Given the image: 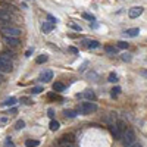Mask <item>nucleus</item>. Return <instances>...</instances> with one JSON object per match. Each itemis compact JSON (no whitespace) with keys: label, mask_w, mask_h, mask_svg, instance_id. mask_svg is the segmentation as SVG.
Here are the masks:
<instances>
[{"label":"nucleus","mask_w":147,"mask_h":147,"mask_svg":"<svg viewBox=\"0 0 147 147\" xmlns=\"http://www.w3.org/2000/svg\"><path fill=\"white\" fill-rule=\"evenodd\" d=\"M122 143H124V147H129L131 144L136 143V134H134L132 129H128L124 132V136H122Z\"/></svg>","instance_id":"nucleus-2"},{"label":"nucleus","mask_w":147,"mask_h":147,"mask_svg":"<svg viewBox=\"0 0 147 147\" xmlns=\"http://www.w3.org/2000/svg\"><path fill=\"white\" fill-rule=\"evenodd\" d=\"M13 105H16V99H15V97H9V99H6L3 102V106H6V107H10Z\"/></svg>","instance_id":"nucleus-16"},{"label":"nucleus","mask_w":147,"mask_h":147,"mask_svg":"<svg viewBox=\"0 0 147 147\" xmlns=\"http://www.w3.org/2000/svg\"><path fill=\"white\" fill-rule=\"evenodd\" d=\"M53 90L57 91V93H62V91H65V85L62 82H55L53 84Z\"/></svg>","instance_id":"nucleus-15"},{"label":"nucleus","mask_w":147,"mask_h":147,"mask_svg":"<svg viewBox=\"0 0 147 147\" xmlns=\"http://www.w3.org/2000/svg\"><path fill=\"white\" fill-rule=\"evenodd\" d=\"M97 110V105L93 103V102H87V103H82L80 107H78V113L81 115H90L93 112Z\"/></svg>","instance_id":"nucleus-1"},{"label":"nucleus","mask_w":147,"mask_h":147,"mask_svg":"<svg viewBox=\"0 0 147 147\" xmlns=\"http://www.w3.org/2000/svg\"><path fill=\"white\" fill-rule=\"evenodd\" d=\"M47 113H49V116H50V118H53V116H55V110H53V109L50 107V109L47 110Z\"/></svg>","instance_id":"nucleus-33"},{"label":"nucleus","mask_w":147,"mask_h":147,"mask_svg":"<svg viewBox=\"0 0 147 147\" xmlns=\"http://www.w3.org/2000/svg\"><path fill=\"white\" fill-rule=\"evenodd\" d=\"M49 97H52V99H59V96H56V94H49Z\"/></svg>","instance_id":"nucleus-37"},{"label":"nucleus","mask_w":147,"mask_h":147,"mask_svg":"<svg viewBox=\"0 0 147 147\" xmlns=\"http://www.w3.org/2000/svg\"><path fill=\"white\" fill-rule=\"evenodd\" d=\"M24 127H25V122H24V121H18V122H16V127H15V128H16V129H22Z\"/></svg>","instance_id":"nucleus-28"},{"label":"nucleus","mask_w":147,"mask_h":147,"mask_svg":"<svg viewBox=\"0 0 147 147\" xmlns=\"http://www.w3.org/2000/svg\"><path fill=\"white\" fill-rule=\"evenodd\" d=\"M116 44H118L119 49H128V43L127 41H118Z\"/></svg>","instance_id":"nucleus-27"},{"label":"nucleus","mask_w":147,"mask_h":147,"mask_svg":"<svg viewBox=\"0 0 147 147\" xmlns=\"http://www.w3.org/2000/svg\"><path fill=\"white\" fill-rule=\"evenodd\" d=\"M2 32L7 37H19L21 35V30L16 28V27H12V25H6V27H2Z\"/></svg>","instance_id":"nucleus-3"},{"label":"nucleus","mask_w":147,"mask_h":147,"mask_svg":"<svg viewBox=\"0 0 147 147\" xmlns=\"http://www.w3.org/2000/svg\"><path fill=\"white\" fill-rule=\"evenodd\" d=\"M107 81H110V82H118V75L115 72H110L109 74V80Z\"/></svg>","instance_id":"nucleus-22"},{"label":"nucleus","mask_w":147,"mask_h":147,"mask_svg":"<svg viewBox=\"0 0 147 147\" xmlns=\"http://www.w3.org/2000/svg\"><path fill=\"white\" fill-rule=\"evenodd\" d=\"M105 52L109 53V55H116L118 53V47H113V46H106L105 47Z\"/></svg>","instance_id":"nucleus-17"},{"label":"nucleus","mask_w":147,"mask_h":147,"mask_svg":"<svg viewBox=\"0 0 147 147\" xmlns=\"http://www.w3.org/2000/svg\"><path fill=\"white\" fill-rule=\"evenodd\" d=\"M5 147H15V144L12 143V140H10L9 137H7V138H6V141H5Z\"/></svg>","instance_id":"nucleus-30"},{"label":"nucleus","mask_w":147,"mask_h":147,"mask_svg":"<svg viewBox=\"0 0 147 147\" xmlns=\"http://www.w3.org/2000/svg\"><path fill=\"white\" fill-rule=\"evenodd\" d=\"M63 113H65L66 118H75L78 115V110H65Z\"/></svg>","instance_id":"nucleus-18"},{"label":"nucleus","mask_w":147,"mask_h":147,"mask_svg":"<svg viewBox=\"0 0 147 147\" xmlns=\"http://www.w3.org/2000/svg\"><path fill=\"white\" fill-rule=\"evenodd\" d=\"M10 19H12V18H10V15H9V12L0 9V22H6V24H9Z\"/></svg>","instance_id":"nucleus-11"},{"label":"nucleus","mask_w":147,"mask_h":147,"mask_svg":"<svg viewBox=\"0 0 147 147\" xmlns=\"http://www.w3.org/2000/svg\"><path fill=\"white\" fill-rule=\"evenodd\" d=\"M81 43H82L84 47H88V49H97L100 46V43L97 40H82Z\"/></svg>","instance_id":"nucleus-7"},{"label":"nucleus","mask_w":147,"mask_h":147,"mask_svg":"<svg viewBox=\"0 0 147 147\" xmlns=\"http://www.w3.org/2000/svg\"><path fill=\"white\" fill-rule=\"evenodd\" d=\"M72 141H74V136L72 134H66V136H63L62 138H60V144L62 146H65V144H72Z\"/></svg>","instance_id":"nucleus-13"},{"label":"nucleus","mask_w":147,"mask_h":147,"mask_svg":"<svg viewBox=\"0 0 147 147\" xmlns=\"http://www.w3.org/2000/svg\"><path fill=\"white\" fill-rule=\"evenodd\" d=\"M47 19H49V22H50V24H56L57 22V18H55L52 15H47Z\"/></svg>","instance_id":"nucleus-31"},{"label":"nucleus","mask_w":147,"mask_h":147,"mask_svg":"<svg viewBox=\"0 0 147 147\" xmlns=\"http://www.w3.org/2000/svg\"><path fill=\"white\" fill-rule=\"evenodd\" d=\"M5 43L10 47H16L19 44V40H18V37H7L5 35Z\"/></svg>","instance_id":"nucleus-9"},{"label":"nucleus","mask_w":147,"mask_h":147,"mask_svg":"<svg viewBox=\"0 0 147 147\" xmlns=\"http://www.w3.org/2000/svg\"><path fill=\"white\" fill-rule=\"evenodd\" d=\"M40 144V141L38 140H27V143H25V146L27 147H37Z\"/></svg>","instance_id":"nucleus-19"},{"label":"nucleus","mask_w":147,"mask_h":147,"mask_svg":"<svg viewBox=\"0 0 147 147\" xmlns=\"http://www.w3.org/2000/svg\"><path fill=\"white\" fill-rule=\"evenodd\" d=\"M110 132H112V136H113V138L115 140H122V136H124V134L121 132V129L113 124L112 127H110Z\"/></svg>","instance_id":"nucleus-8"},{"label":"nucleus","mask_w":147,"mask_h":147,"mask_svg":"<svg viewBox=\"0 0 147 147\" xmlns=\"http://www.w3.org/2000/svg\"><path fill=\"white\" fill-rule=\"evenodd\" d=\"M47 59H49L47 55H40L38 57L35 59V62H37V63H44V62H47Z\"/></svg>","instance_id":"nucleus-20"},{"label":"nucleus","mask_w":147,"mask_h":147,"mask_svg":"<svg viewBox=\"0 0 147 147\" xmlns=\"http://www.w3.org/2000/svg\"><path fill=\"white\" fill-rule=\"evenodd\" d=\"M69 52H72V53H78V50L75 47H69Z\"/></svg>","instance_id":"nucleus-34"},{"label":"nucleus","mask_w":147,"mask_h":147,"mask_svg":"<svg viewBox=\"0 0 147 147\" xmlns=\"http://www.w3.org/2000/svg\"><path fill=\"white\" fill-rule=\"evenodd\" d=\"M124 34H125L127 37H137V35L140 34V28H129V30H127Z\"/></svg>","instance_id":"nucleus-14"},{"label":"nucleus","mask_w":147,"mask_h":147,"mask_svg":"<svg viewBox=\"0 0 147 147\" xmlns=\"http://www.w3.org/2000/svg\"><path fill=\"white\" fill-rule=\"evenodd\" d=\"M141 75H143V77H146V78H147V71H141Z\"/></svg>","instance_id":"nucleus-38"},{"label":"nucleus","mask_w":147,"mask_h":147,"mask_svg":"<svg viewBox=\"0 0 147 147\" xmlns=\"http://www.w3.org/2000/svg\"><path fill=\"white\" fill-rule=\"evenodd\" d=\"M122 60H124V62H131V55L124 53V55H122Z\"/></svg>","instance_id":"nucleus-29"},{"label":"nucleus","mask_w":147,"mask_h":147,"mask_svg":"<svg viewBox=\"0 0 147 147\" xmlns=\"http://www.w3.org/2000/svg\"><path fill=\"white\" fill-rule=\"evenodd\" d=\"M50 129L52 131H57L59 129V122L57 121H52L50 122Z\"/></svg>","instance_id":"nucleus-23"},{"label":"nucleus","mask_w":147,"mask_h":147,"mask_svg":"<svg viewBox=\"0 0 147 147\" xmlns=\"http://www.w3.org/2000/svg\"><path fill=\"white\" fill-rule=\"evenodd\" d=\"M82 18H85V19H88V21H91V22H94L96 21V18H94V15H90V13H82Z\"/></svg>","instance_id":"nucleus-25"},{"label":"nucleus","mask_w":147,"mask_h":147,"mask_svg":"<svg viewBox=\"0 0 147 147\" xmlns=\"http://www.w3.org/2000/svg\"><path fill=\"white\" fill-rule=\"evenodd\" d=\"M43 91V87H32L31 88V94H40Z\"/></svg>","instance_id":"nucleus-26"},{"label":"nucleus","mask_w":147,"mask_h":147,"mask_svg":"<svg viewBox=\"0 0 147 147\" xmlns=\"http://www.w3.org/2000/svg\"><path fill=\"white\" fill-rule=\"evenodd\" d=\"M53 28H55V25H53V24H50V22H43V24H41V32H43V34L52 32Z\"/></svg>","instance_id":"nucleus-10"},{"label":"nucleus","mask_w":147,"mask_h":147,"mask_svg":"<svg viewBox=\"0 0 147 147\" xmlns=\"http://www.w3.org/2000/svg\"><path fill=\"white\" fill-rule=\"evenodd\" d=\"M143 12H144V7H143V6H134V7L129 9L128 15H129L131 19H136V18H138V16L143 13Z\"/></svg>","instance_id":"nucleus-5"},{"label":"nucleus","mask_w":147,"mask_h":147,"mask_svg":"<svg viewBox=\"0 0 147 147\" xmlns=\"http://www.w3.org/2000/svg\"><path fill=\"white\" fill-rule=\"evenodd\" d=\"M68 27L72 28V30H75V31H78V32H81V27L77 25V24H74V22H69V24H68Z\"/></svg>","instance_id":"nucleus-24"},{"label":"nucleus","mask_w":147,"mask_h":147,"mask_svg":"<svg viewBox=\"0 0 147 147\" xmlns=\"http://www.w3.org/2000/svg\"><path fill=\"white\" fill-rule=\"evenodd\" d=\"M129 147H143V146H141L140 143H134V144H131Z\"/></svg>","instance_id":"nucleus-35"},{"label":"nucleus","mask_w":147,"mask_h":147,"mask_svg":"<svg viewBox=\"0 0 147 147\" xmlns=\"http://www.w3.org/2000/svg\"><path fill=\"white\" fill-rule=\"evenodd\" d=\"M12 62L6 56H0V72H10L12 71Z\"/></svg>","instance_id":"nucleus-4"},{"label":"nucleus","mask_w":147,"mask_h":147,"mask_svg":"<svg viewBox=\"0 0 147 147\" xmlns=\"http://www.w3.org/2000/svg\"><path fill=\"white\" fill-rule=\"evenodd\" d=\"M21 102H22L24 105H31V103H32L30 99H27V97H22V99H21Z\"/></svg>","instance_id":"nucleus-32"},{"label":"nucleus","mask_w":147,"mask_h":147,"mask_svg":"<svg viewBox=\"0 0 147 147\" xmlns=\"http://www.w3.org/2000/svg\"><path fill=\"white\" fill-rule=\"evenodd\" d=\"M52 78H53V72L50 69H46L44 72H41V75H40V81H43V82H49Z\"/></svg>","instance_id":"nucleus-6"},{"label":"nucleus","mask_w":147,"mask_h":147,"mask_svg":"<svg viewBox=\"0 0 147 147\" xmlns=\"http://www.w3.org/2000/svg\"><path fill=\"white\" fill-rule=\"evenodd\" d=\"M119 93H121V87H113V88H112V93H110V96H112L113 99H115V97L119 96Z\"/></svg>","instance_id":"nucleus-21"},{"label":"nucleus","mask_w":147,"mask_h":147,"mask_svg":"<svg viewBox=\"0 0 147 147\" xmlns=\"http://www.w3.org/2000/svg\"><path fill=\"white\" fill-rule=\"evenodd\" d=\"M31 53H32V49H28V50H27V53H25V56L28 57V56H30Z\"/></svg>","instance_id":"nucleus-36"},{"label":"nucleus","mask_w":147,"mask_h":147,"mask_svg":"<svg viewBox=\"0 0 147 147\" xmlns=\"http://www.w3.org/2000/svg\"><path fill=\"white\" fill-rule=\"evenodd\" d=\"M82 97H85L88 102H94V100H96V94H94L93 90H85V91L82 93Z\"/></svg>","instance_id":"nucleus-12"}]
</instances>
